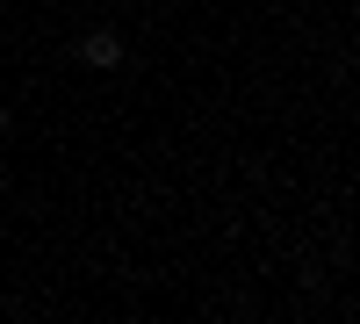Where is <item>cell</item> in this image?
Returning <instances> with one entry per match:
<instances>
[{"instance_id":"7a4b0ae2","label":"cell","mask_w":360,"mask_h":324,"mask_svg":"<svg viewBox=\"0 0 360 324\" xmlns=\"http://www.w3.org/2000/svg\"><path fill=\"white\" fill-rule=\"evenodd\" d=\"M0 144H8V108H0Z\"/></svg>"},{"instance_id":"3957f363","label":"cell","mask_w":360,"mask_h":324,"mask_svg":"<svg viewBox=\"0 0 360 324\" xmlns=\"http://www.w3.org/2000/svg\"><path fill=\"white\" fill-rule=\"evenodd\" d=\"M108 8H123V0H108Z\"/></svg>"},{"instance_id":"6da1fadb","label":"cell","mask_w":360,"mask_h":324,"mask_svg":"<svg viewBox=\"0 0 360 324\" xmlns=\"http://www.w3.org/2000/svg\"><path fill=\"white\" fill-rule=\"evenodd\" d=\"M72 58H79V65H94V72H115V65H123V58H130V44H123V29H86V37L72 44Z\"/></svg>"}]
</instances>
